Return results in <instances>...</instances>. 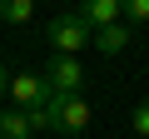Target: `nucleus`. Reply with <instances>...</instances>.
Returning <instances> with one entry per match:
<instances>
[{
	"mask_svg": "<svg viewBox=\"0 0 149 139\" xmlns=\"http://www.w3.org/2000/svg\"><path fill=\"white\" fill-rule=\"evenodd\" d=\"M50 45H55V55H70V60H74L85 45H95V30L70 10V15H55V20H50Z\"/></svg>",
	"mask_w": 149,
	"mask_h": 139,
	"instance_id": "obj_2",
	"label": "nucleus"
},
{
	"mask_svg": "<svg viewBox=\"0 0 149 139\" xmlns=\"http://www.w3.org/2000/svg\"><path fill=\"white\" fill-rule=\"evenodd\" d=\"M45 114H50V129H60V134L90 129V99H85V95H50Z\"/></svg>",
	"mask_w": 149,
	"mask_h": 139,
	"instance_id": "obj_1",
	"label": "nucleus"
},
{
	"mask_svg": "<svg viewBox=\"0 0 149 139\" xmlns=\"http://www.w3.org/2000/svg\"><path fill=\"white\" fill-rule=\"evenodd\" d=\"M5 90H10V70L0 65V95H5Z\"/></svg>",
	"mask_w": 149,
	"mask_h": 139,
	"instance_id": "obj_11",
	"label": "nucleus"
},
{
	"mask_svg": "<svg viewBox=\"0 0 149 139\" xmlns=\"http://www.w3.org/2000/svg\"><path fill=\"white\" fill-rule=\"evenodd\" d=\"M74 15H80L90 30H104V25H119V0H85V5L80 10H74Z\"/></svg>",
	"mask_w": 149,
	"mask_h": 139,
	"instance_id": "obj_5",
	"label": "nucleus"
},
{
	"mask_svg": "<svg viewBox=\"0 0 149 139\" xmlns=\"http://www.w3.org/2000/svg\"><path fill=\"white\" fill-rule=\"evenodd\" d=\"M40 80L50 85V95H80V85H85V65L70 60V55H55L50 70H45Z\"/></svg>",
	"mask_w": 149,
	"mask_h": 139,
	"instance_id": "obj_3",
	"label": "nucleus"
},
{
	"mask_svg": "<svg viewBox=\"0 0 149 139\" xmlns=\"http://www.w3.org/2000/svg\"><path fill=\"white\" fill-rule=\"evenodd\" d=\"M30 15H35L30 0H5V10H0V20H10V25H25Z\"/></svg>",
	"mask_w": 149,
	"mask_h": 139,
	"instance_id": "obj_8",
	"label": "nucleus"
},
{
	"mask_svg": "<svg viewBox=\"0 0 149 139\" xmlns=\"http://www.w3.org/2000/svg\"><path fill=\"white\" fill-rule=\"evenodd\" d=\"M0 10H5V0H0Z\"/></svg>",
	"mask_w": 149,
	"mask_h": 139,
	"instance_id": "obj_12",
	"label": "nucleus"
},
{
	"mask_svg": "<svg viewBox=\"0 0 149 139\" xmlns=\"http://www.w3.org/2000/svg\"><path fill=\"white\" fill-rule=\"evenodd\" d=\"M124 45H129V25H124V20H119V25L95 30V50H100V55H119Z\"/></svg>",
	"mask_w": 149,
	"mask_h": 139,
	"instance_id": "obj_6",
	"label": "nucleus"
},
{
	"mask_svg": "<svg viewBox=\"0 0 149 139\" xmlns=\"http://www.w3.org/2000/svg\"><path fill=\"white\" fill-rule=\"evenodd\" d=\"M0 139H30V114L25 109H5L0 114Z\"/></svg>",
	"mask_w": 149,
	"mask_h": 139,
	"instance_id": "obj_7",
	"label": "nucleus"
},
{
	"mask_svg": "<svg viewBox=\"0 0 149 139\" xmlns=\"http://www.w3.org/2000/svg\"><path fill=\"white\" fill-rule=\"evenodd\" d=\"M30 139H35V134H30Z\"/></svg>",
	"mask_w": 149,
	"mask_h": 139,
	"instance_id": "obj_13",
	"label": "nucleus"
},
{
	"mask_svg": "<svg viewBox=\"0 0 149 139\" xmlns=\"http://www.w3.org/2000/svg\"><path fill=\"white\" fill-rule=\"evenodd\" d=\"M10 99H15V109H40V104H50V85L40 80V75H10Z\"/></svg>",
	"mask_w": 149,
	"mask_h": 139,
	"instance_id": "obj_4",
	"label": "nucleus"
},
{
	"mask_svg": "<svg viewBox=\"0 0 149 139\" xmlns=\"http://www.w3.org/2000/svg\"><path fill=\"white\" fill-rule=\"evenodd\" d=\"M129 124H134V134H144V139H149V99H144V104L129 114Z\"/></svg>",
	"mask_w": 149,
	"mask_h": 139,
	"instance_id": "obj_10",
	"label": "nucleus"
},
{
	"mask_svg": "<svg viewBox=\"0 0 149 139\" xmlns=\"http://www.w3.org/2000/svg\"><path fill=\"white\" fill-rule=\"evenodd\" d=\"M119 20H124V25L149 20V0H124V5H119Z\"/></svg>",
	"mask_w": 149,
	"mask_h": 139,
	"instance_id": "obj_9",
	"label": "nucleus"
}]
</instances>
